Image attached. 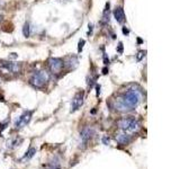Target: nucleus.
<instances>
[{
	"label": "nucleus",
	"mask_w": 180,
	"mask_h": 169,
	"mask_svg": "<svg viewBox=\"0 0 180 169\" xmlns=\"http://www.w3.org/2000/svg\"><path fill=\"white\" fill-rule=\"evenodd\" d=\"M85 43H86V41H85V39H80V41H79V44H78V52L79 53L82 51Z\"/></svg>",
	"instance_id": "15"
},
{
	"label": "nucleus",
	"mask_w": 180,
	"mask_h": 169,
	"mask_svg": "<svg viewBox=\"0 0 180 169\" xmlns=\"http://www.w3.org/2000/svg\"><path fill=\"white\" fill-rule=\"evenodd\" d=\"M83 97H85V92L83 91H79L78 94H76V96L73 97L72 102H71V113L78 111L82 104H83Z\"/></svg>",
	"instance_id": "6"
},
{
	"label": "nucleus",
	"mask_w": 180,
	"mask_h": 169,
	"mask_svg": "<svg viewBox=\"0 0 180 169\" xmlns=\"http://www.w3.org/2000/svg\"><path fill=\"white\" fill-rule=\"evenodd\" d=\"M96 89H97V96H99V94H100V86L97 85L96 86Z\"/></svg>",
	"instance_id": "22"
},
{
	"label": "nucleus",
	"mask_w": 180,
	"mask_h": 169,
	"mask_svg": "<svg viewBox=\"0 0 180 169\" xmlns=\"http://www.w3.org/2000/svg\"><path fill=\"white\" fill-rule=\"evenodd\" d=\"M114 17H115L116 22L119 24H123L125 22V14H124V9L122 7H116L114 10Z\"/></svg>",
	"instance_id": "10"
},
{
	"label": "nucleus",
	"mask_w": 180,
	"mask_h": 169,
	"mask_svg": "<svg viewBox=\"0 0 180 169\" xmlns=\"http://www.w3.org/2000/svg\"><path fill=\"white\" fill-rule=\"evenodd\" d=\"M1 18H2V16H0V22H1Z\"/></svg>",
	"instance_id": "25"
},
{
	"label": "nucleus",
	"mask_w": 180,
	"mask_h": 169,
	"mask_svg": "<svg viewBox=\"0 0 180 169\" xmlns=\"http://www.w3.org/2000/svg\"><path fill=\"white\" fill-rule=\"evenodd\" d=\"M93 132H95V131L92 130L91 128H85L83 130L81 131V133H80V139H81L82 145H80V148L85 149V148L87 147V143L89 142V140L91 139Z\"/></svg>",
	"instance_id": "7"
},
{
	"label": "nucleus",
	"mask_w": 180,
	"mask_h": 169,
	"mask_svg": "<svg viewBox=\"0 0 180 169\" xmlns=\"http://www.w3.org/2000/svg\"><path fill=\"white\" fill-rule=\"evenodd\" d=\"M145 51H140V52L137 53V55H136V61H141L142 59L145 56Z\"/></svg>",
	"instance_id": "16"
},
{
	"label": "nucleus",
	"mask_w": 180,
	"mask_h": 169,
	"mask_svg": "<svg viewBox=\"0 0 180 169\" xmlns=\"http://www.w3.org/2000/svg\"><path fill=\"white\" fill-rule=\"evenodd\" d=\"M118 125H119V129L120 130L126 132L127 134L136 132V131L139 130V128H140L139 122L135 118H132V117H125V118L120 119L119 123H118Z\"/></svg>",
	"instance_id": "2"
},
{
	"label": "nucleus",
	"mask_w": 180,
	"mask_h": 169,
	"mask_svg": "<svg viewBox=\"0 0 180 169\" xmlns=\"http://www.w3.org/2000/svg\"><path fill=\"white\" fill-rule=\"evenodd\" d=\"M22 142V139H15L13 141H10V142H8V147L9 148H16L17 145H19V143Z\"/></svg>",
	"instance_id": "14"
},
{
	"label": "nucleus",
	"mask_w": 180,
	"mask_h": 169,
	"mask_svg": "<svg viewBox=\"0 0 180 169\" xmlns=\"http://www.w3.org/2000/svg\"><path fill=\"white\" fill-rule=\"evenodd\" d=\"M47 81H49V75L46 71H37L30 78V83L36 88H43L47 83Z\"/></svg>",
	"instance_id": "3"
},
{
	"label": "nucleus",
	"mask_w": 180,
	"mask_h": 169,
	"mask_svg": "<svg viewBox=\"0 0 180 169\" xmlns=\"http://www.w3.org/2000/svg\"><path fill=\"white\" fill-rule=\"evenodd\" d=\"M30 27H29V24L28 23H26L25 25H24V27H23V34H24V36L25 37H28L29 36V34H30Z\"/></svg>",
	"instance_id": "13"
},
{
	"label": "nucleus",
	"mask_w": 180,
	"mask_h": 169,
	"mask_svg": "<svg viewBox=\"0 0 180 169\" xmlns=\"http://www.w3.org/2000/svg\"><path fill=\"white\" fill-rule=\"evenodd\" d=\"M103 143L105 144V145H108L109 144V142H110V140H109V138H107V136H103Z\"/></svg>",
	"instance_id": "18"
},
{
	"label": "nucleus",
	"mask_w": 180,
	"mask_h": 169,
	"mask_svg": "<svg viewBox=\"0 0 180 169\" xmlns=\"http://www.w3.org/2000/svg\"><path fill=\"white\" fill-rule=\"evenodd\" d=\"M123 34H124V35H129V28H126V27H123Z\"/></svg>",
	"instance_id": "20"
},
{
	"label": "nucleus",
	"mask_w": 180,
	"mask_h": 169,
	"mask_svg": "<svg viewBox=\"0 0 180 169\" xmlns=\"http://www.w3.org/2000/svg\"><path fill=\"white\" fill-rule=\"evenodd\" d=\"M32 114H33V112L28 111V112H25L23 115H20L15 123V129H23L24 126H26L32 118Z\"/></svg>",
	"instance_id": "5"
},
{
	"label": "nucleus",
	"mask_w": 180,
	"mask_h": 169,
	"mask_svg": "<svg viewBox=\"0 0 180 169\" xmlns=\"http://www.w3.org/2000/svg\"><path fill=\"white\" fill-rule=\"evenodd\" d=\"M102 23L103 24H107L109 23V2L106 3V8L103 13V19H102Z\"/></svg>",
	"instance_id": "12"
},
{
	"label": "nucleus",
	"mask_w": 180,
	"mask_h": 169,
	"mask_svg": "<svg viewBox=\"0 0 180 169\" xmlns=\"http://www.w3.org/2000/svg\"><path fill=\"white\" fill-rule=\"evenodd\" d=\"M104 63H105V65H107L109 63V59H108V56H107L106 53H104Z\"/></svg>",
	"instance_id": "19"
},
{
	"label": "nucleus",
	"mask_w": 180,
	"mask_h": 169,
	"mask_svg": "<svg viewBox=\"0 0 180 169\" xmlns=\"http://www.w3.org/2000/svg\"><path fill=\"white\" fill-rule=\"evenodd\" d=\"M142 95L139 90L129 89L123 94L122 97H118L115 102V108L119 112H129L134 109L140 104Z\"/></svg>",
	"instance_id": "1"
},
{
	"label": "nucleus",
	"mask_w": 180,
	"mask_h": 169,
	"mask_svg": "<svg viewBox=\"0 0 180 169\" xmlns=\"http://www.w3.org/2000/svg\"><path fill=\"white\" fill-rule=\"evenodd\" d=\"M35 153H36V149H35V148H30V149H29V150H28V151L25 153V156L20 159V161H22V162H26V161H28L29 159H32L33 157L35 156Z\"/></svg>",
	"instance_id": "11"
},
{
	"label": "nucleus",
	"mask_w": 180,
	"mask_h": 169,
	"mask_svg": "<svg viewBox=\"0 0 180 169\" xmlns=\"http://www.w3.org/2000/svg\"><path fill=\"white\" fill-rule=\"evenodd\" d=\"M88 27H89V32H88V34L91 35V33H92V28H93V25H92V24H89Z\"/></svg>",
	"instance_id": "21"
},
{
	"label": "nucleus",
	"mask_w": 180,
	"mask_h": 169,
	"mask_svg": "<svg viewBox=\"0 0 180 169\" xmlns=\"http://www.w3.org/2000/svg\"><path fill=\"white\" fill-rule=\"evenodd\" d=\"M1 65H2L7 71H9V72H15V73H17V72L20 71V64H18V63H12V62H5V61H2V62H1Z\"/></svg>",
	"instance_id": "9"
},
{
	"label": "nucleus",
	"mask_w": 180,
	"mask_h": 169,
	"mask_svg": "<svg viewBox=\"0 0 180 169\" xmlns=\"http://www.w3.org/2000/svg\"><path fill=\"white\" fill-rule=\"evenodd\" d=\"M117 52L119 53V54H122V53H123V43H122V42H119V43H118V48H117Z\"/></svg>",
	"instance_id": "17"
},
{
	"label": "nucleus",
	"mask_w": 180,
	"mask_h": 169,
	"mask_svg": "<svg viewBox=\"0 0 180 169\" xmlns=\"http://www.w3.org/2000/svg\"><path fill=\"white\" fill-rule=\"evenodd\" d=\"M63 60L62 59H59V58H52L49 61V67H50V70L51 72L58 75L62 71L63 69Z\"/></svg>",
	"instance_id": "4"
},
{
	"label": "nucleus",
	"mask_w": 180,
	"mask_h": 169,
	"mask_svg": "<svg viewBox=\"0 0 180 169\" xmlns=\"http://www.w3.org/2000/svg\"><path fill=\"white\" fill-rule=\"evenodd\" d=\"M103 73L104 75H107V73H108V69H107V67H105V68L103 69Z\"/></svg>",
	"instance_id": "23"
},
{
	"label": "nucleus",
	"mask_w": 180,
	"mask_h": 169,
	"mask_svg": "<svg viewBox=\"0 0 180 169\" xmlns=\"http://www.w3.org/2000/svg\"><path fill=\"white\" fill-rule=\"evenodd\" d=\"M49 169H61L60 167H50Z\"/></svg>",
	"instance_id": "24"
},
{
	"label": "nucleus",
	"mask_w": 180,
	"mask_h": 169,
	"mask_svg": "<svg viewBox=\"0 0 180 169\" xmlns=\"http://www.w3.org/2000/svg\"><path fill=\"white\" fill-rule=\"evenodd\" d=\"M116 140H117V142L119 143V144L125 145V144H129L131 142V135L127 134L126 132L120 130L117 133V135H116Z\"/></svg>",
	"instance_id": "8"
}]
</instances>
